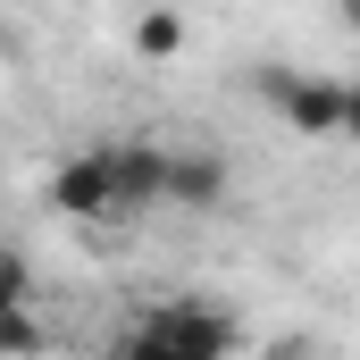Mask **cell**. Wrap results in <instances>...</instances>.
<instances>
[{
	"label": "cell",
	"mask_w": 360,
	"mask_h": 360,
	"mask_svg": "<svg viewBox=\"0 0 360 360\" xmlns=\"http://www.w3.org/2000/svg\"><path fill=\"white\" fill-rule=\"evenodd\" d=\"M109 160H117L126 218H134V210H168V160H176V143H151V134H134V143H109Z\"/></svg>",
	"instance_id": "4"
},
{
	"label": "cell",
	"mask_w": 360,
	"mask_h": 360,
	"mask_svg": "<svg viewBox=\"0 0 360 360\" xmlns=\"http://www.w3.org/2000/svg\"><path fill=\"white\" fill-rule=\"evenodd\" d=\"M344 143H360V76H352V126H344Z\"/></svg>",
	"instance_id": "7"
},
{
	"label": "cell",
	"mask_w": 360,
	"mask_h": 360,
	"mask_svg": "<svg viewBox=\"0 0 360 360\" xmlns=\"http://www.w3.org/2000/svg\"><path fill=\"white\" fill-rule=\"evenodd\" d=\"M260 101L302 143H344V126H352V76H335V68H260Z\"/></svg>",
	"instance_id": "2"
},
{
	"label": "cell",
	"mask_w": 360,
	"mask_h": 360,
	"mask_svg": "<svg viewBox=\"0 0 360 360\" xmlns=\"http://www.w3.org/2000/svg\"><path fill=\"white\" fill-rule=\"evenodd\" d=\"M51 201H59L76 226H109V218H126V193H117V160H109V143L68 151V160L51 168Z\"/></svg>",
	"instance_id": "3"
},
{
	"label": "cell",
	"mask_w": 360,
	"mask_h": 360,
	"mask_svg": "<svg viewBox=\"0 0 360 360\" xmlns=\"http://www.w3.org/2000/svg\"><path fill=\"white\" fill-rule=\"evenodd\" d=\"M226 201V160L218 151H176L168 160V210H218Z\"/></svg>",
	"instance_id": "5"
},
{
	"label": "cell",
	"mask_w": 360,
	"mask_h": 360,
	"mask_svg": "<svg viewBox=\"0 0 360 360\" xmlns=\"http://www.w3.org/2000/svg\"><path fill=\"white\" fill-rule=\"evenodd\" d=\"M243 327L235 310L201 302V293H176V302H151L134 310L117 335H109V360H235Z\"/></svg>",
	"instance_id": "1"
},
{
	"label": "cell",
	"mask_w": 360,
	"mask_h": 360,
	"mask_svg": "<svg viewBox=\"0 0 360 360\" xmlns=\"http://www.w3.org/2000/svg\"><path fill=\"white\" fill-rule=\"evenodd\" d=\"M134 51H143V59H176L184 51V17L176 8H143V17H134Z\"/></svg>",
	"instance_id": "6"
}]
</instances>
